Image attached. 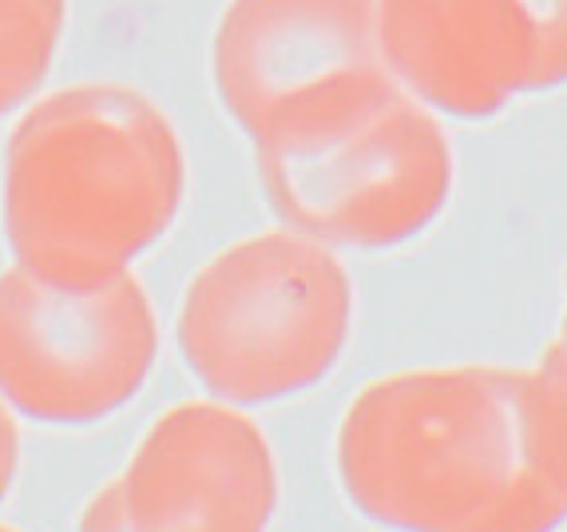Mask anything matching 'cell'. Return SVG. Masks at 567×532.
<instances>
[{
    "label": "cell",
    "mask_w": 567,
    "mask_h": 532,
    "mask_svg": "<svg viewBox=\"0 0 567 532\" xmlns=\"http://www.w3.org/2000/svg\"><path fill=\"white\" fill-rule=\"evenodd\" d=\"M187 155L163 108L123 84L44 95L4 147V235L24 275L100 290L179 215Z\"/></svg>",
    "instance_id": "cell-1"
},
{
    "label": "cell",
    "mask_w": 567,
    "mask_h": 532,
    "mask_svg": "<svg viewBox=\"0 0 567 532\" xmlns=\"http://www.w3.org/2000/svg\"><path fill=\"white\" fill-rule=\"evenodd\" d=\"M524 370L449 366L381 378L338 429V473L393 532H551L567 497L536 473L520 421Z\"/></svg>",
    "instance_id": "cell-2"
},
{
    "label": "cell",
    "mask_w": 567,
    "mask_h": 532,
    "mask_svg": "<svg viewBox=\"0 0 567 532\" xmlns=\"http://www.w3.org/2000/svg\"><path fill=\"white\" fill-rule=\"evenodd\" d=\"M255 160L286 231L322 247L409 243L453 191L445 132L389 68L270 120L255 135Z\"/></svg>",
    "instance_id": "cell-3"
},
{
    "label": "cell",
    "mask_w": 567,
    "mask_h": 532,
    "mask_svg": "<svg viewBox=\"0 0 567 532\" xmlns=\"http://www.w3.org/2000/svg\"><path fill=\"white\" fill-rule=\"evenodd\" d=\"M353 286L330 247L298 231L250 235L190 278L179 350L215 398L258 406L310 390L346 350Z\"/></svg>",
    "instance_id": "cell-4"
},
{
    "label": "cell",
    "mask_w": 567,
    "mask_h": 532,
    "mask_svg": "<svg viewBox=\"0 0 567 532\" xmlns=\"http://www.w3.org/2000/svg\"><path fill=\"white\" fill-rule=\"evenodd\" d=\"M155 350L159 326L135 275L84 295L37 283L20 266L0 275V398L24 418H107L140 393Z\"/></svg>",
    "instance_id": "cell-5"
},
{
    "label": "cell",
    "mask_w": 567,
    "mask_h": 532,
    "mask_svg": "<svg viewBox=\"0 0 567 532\" xmlns=\"http://www.w3.org/2000/svg\"><path fill=\"white\" fill-rule=\"evenodd\" d=\"M378 37L416 104L456 120L567 84V0H378Z\"/></svg>",
    "instance_id": "cell-6"
},
{
    "label": "cell",
    "mask_w": 567,
    "mask_h": 532,
    "mask_svg": "<svg viewBox=\"0 0 567 532\" xmlns=\"http://www.w3.org/2000/svg\"><path fill=\"white\" fill-rule=\"evenodd\" d=\"M115 485L127 532H266L278 501L262 429L218 401L167 409Z\"/></svg>",
    "instance_id": "cell-7"
},
{
    "label": "cell",
    "mask_w": 567,
    "mask_h": 532,
    "mask_svg": "<svg viewBox=\"0 0 567 532\" xmlns=\"http://www.w3.org/2000/svg\"><path fill=\"white\" fill-rule=\"evenodd\" d=\"M210 64L223 108L255 140L290 108L389 68L378 0H230Z\"/></svg>",
    "instance_id": "cell-8"
},
{
    "label": "cell",
    "mask_w": 567,
    "mask_h": 532,
    "mask_svg": "<svg viewBox=\"0 0 567 532\" xmlns=\"http://www.w3.org/2000/svg\"><path fill=\"white\" fill-rule=\"evenodd\" d=\"M68 0H0V115L20 108L56 60Z\"/></svg>",
    "instance_id": "cell-9"
},
{
    "label": "cell",
    "mask_w": 567,
    "mask_h": 532,
    "mask_svg": "<svg viewBox=\"0 0 567 532\" xmlns=\"http://www.w3.org/2000/svg\"><path fill=\"white\" fill-rule=\"evenodd\" d=\"M520 421L524 446L536 473L567 497V354L559 342L520 378Z\"/></svg>",
    "instance_id": "cell-10"
},
{
    "label": "cell",
    "mask_w": 567,
    "mask_h": 532,
    "mask_svg": "<svg viewBox=\"0 0 567 532\" xmlns=\"http://www.w3.org/2000/svg\"><path fill=\"white\" fill-rule=\"evenodd\" d=\"M80 532H127L123 521V501H120V485H104L100 493L87 501L84 516H80Z\"/></svg>",
    "instance_id": "cell-11"
},
{
    "label": "cell",
    "mask_w": 567,
    "mask_h": 532,
    "mask_svg": "<svg viewBox=\"0 0 567 532\" xmlns=\"http://www.w3.org/2000/svg\"><path fill=\"white\" fill-rule=\"evenodd\" d=\"M17 461H20V438H17V421H12L9 406L0 398V501L12 489V477H17Z\"/></svg>",
    "instance_id": "cell-12"
},
{
    "label": "cell",
    "mask_w": 567,
    "mask_h": 532,
    "mask_svg": "<svg viewBox=\"0 0 567 532\" xmlns=\"http://www.w3.org/2000/svg\"><path fill=\"white\" fill-rule=\"evenodd\" d=\"M559 346H564V354H567V310H564V330H559V338H556Z\"/></svg>",
    "instance_id": "cell-13"
},
{
    "label": "cell",
    "mask_w": 567,
    "mask_h": 532,
    "mask_svg": "<svg viewBox=\"0 0 567 532\" xmlns=\"http://www.w3.org/2000/svg\"><path fill=\"white\" fill-rule=\"evenodd\" d=\"M0 532H17V529H9V524H0Z\"/></svg>",
    "instance_id": "cell-14"
}]
</instances>
